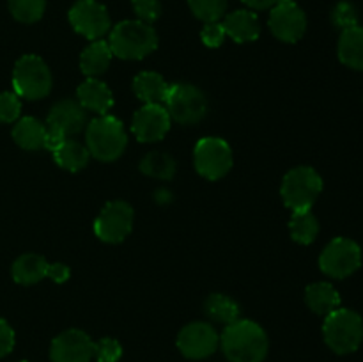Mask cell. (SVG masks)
<instances>
[{
	"instance_id": "74e56055",
	"label": "cell",
	"mask_w": 363,
	"mask_h": 362,
	"mask_svg": "<svg viewBox=\"0 0 363 362\" xmlns=\"http://www.w3.org/2000/svg\"><path fill=\"white\" fill-rule=\"evenodd\" d=\"M243 2L247 4L248 7H252V9L262 11V9H269V7L275 6L277 0H243Z\"/></svg>"
},
{
	"instance_id": "ab89813d",
	"label": "cell",
	"mask_w": 363,
	"mask_h": 362,
	"mask_svg": "<svg viewBox=\"0 0 363 362\" xmlns=\"http://www.w3.org/2000/svg\"><path fill=\"white\" fill-rule=\"evenodd\" d=\"M21 362H27V361H21Z\"/></svg>"
},
{
	"instance_id": "4316f807",
	"label": "cell",
	"mask_w": 363,
	"mask_h": 362,
	"mask_svg": "<svg viewBox=\"0 0 363 362\" xmlns=\"http://www.w3.org/2000/svg\"><path fill=\"white\" fill-rule=\"evenodd\" d=\"M291 236L301 245H308L315 240L319 233V222L311 209L307 212H293L289 222Z\"/></svg>"
},
{
	"instance_id": "7402d4cb",
	"label": "cell",
	"mask_w": 363,
	"mask_h": 362,
	"mask_svg": "<svg viewBox=\"0 0 363 362\" xmlns=\"http://www.w3.org/2000/svg\"><path fill=\"white\" fill-rule=\"evenodd\" d=\"M50 263L43 256L38 254H23L14 261L13 265V279L18 284L30 286L38 284L45 277H48Z\"/></svg>"
},
{
	"instance_id": "30bf717a",
	"label": "cell",
	"mask_w": 363,
	"mask_h": 362,
	"mask_svg": "<svg viewBox=\"0 0 363 362\" xmlns=\"http://www.w3.org/2000/svg\"><path fill=\"white\" fill-rule=\"evenodd\" d=\"M194 160L195 169L202 177L216 181L233 167V149L223 138L204 137L195 144Z\"/></svg>"
},
{
	"instance_id": "ba28073f",
	"label": "cell",
	"mask_w": 363,
	"mask_h": 362,
	"mask_svg": "<svg viewBox=\"0 0 363 362\" xmlns=\"http://www.w3.org/2000/svg\"><path fill=\"white\" fill-rule=\"evenodd\" d=\"M165 109L170 119L181 124H195L208 114V99L204 92L191 84H174L169 87Z\"/></svg>"
},
{
	"instance_id": "8d00e7d4",
	"label": "cell",
	"mask_w": 363,
	"mask_h": 362,
	"mask_svg": "<svg viewBox=\"0 0 363 362\" xmlns=\"http://www.w3.org/2000/svg\"><path fill=\"white\" fill-rule=\"evenodd\" d=\"M69 275H71V270L67 268L66 265H62V263H53V265H50L48 277L53 280V283L57 284L66 283V280L69 279Z\"/></svg>"
},
{
	"instance_id": "e575fe53",
	"label": "cell",
	"mask_w": 363,
	"mask_h": 362,
	"mask_svg": "<svg viewBox=\"0 0 363 362\" xmlns=\"http://www.w3.org/2000/svg\"><path fill=\"white\" fill-rule=\"evenodd\" d=\"M225 28H223V23L220 21H209V23L204 25L201 32L202 43L209 48H218L222 46L223 39H225Z\"/></svg>"
},
{
	"instance_id": "83f0119b",
	"label": "cell",
	"mask_w": 363,
	"mask_h": 362,
	"mask_svg": "<svg viewBox=\"0 0 363 362\" xmlns=\"http://www.w3.org/2000/svg\"><path fill=\"white\" fill-rule=\"evenodd\" d=\"M140 170L145 176L158 177V180H172L176 174V162L170 155L162 151H152L142 158Z\"/></svg>"
},
{
	"instance_id": "7c38bea8",
	"label": "cell",
	"mask_w": 363,
	"mask_h": 362,
	"mask_svg": "<svg viewBox=\"0 0 363 362\" xmlns=\"http://www.w3.org/2000/svg\"><path fill=\"white\" fill-rule=\"evenodd\" d=\"M269 28L280 41L296 43L307 31V16L294 0H277L269 13Z\"/></svg>"
},
{
	"instance_id": "d6a6232c",
	"label": "cell",
	"mask_w": 363,
	"mask_h": 362,
	"mask_svg": "<svg viewBox=\"0 0 363 362\" xmlns=\"http://www.w3.org/2000/svg\"><path fill=\"white\" fill-rule=\"evenodd\" d=\"M123 355L119 341L112 337H103L98 343H94V357L98 362H117Z\"/></svg>"
},
{
	"instance_id": "d4e9b609",
	"label": "cell",
	"mask_w": 363,
	"mask_h": 362,
	"mask_svg": "<svg viewBox=\"0 0 363 362\" xmlns=\"http://www.w3.org/2000/svg\"><path fill=\"white\" fill-rule=\"evenodd\" d=\"M52 153L57 165L66 170H71V172H77V170H82L84 167H87L89 158H91V153H89L87 146L80 144L77 141H71V138H66V141L60 142Z\"/></svg>"
},
{
	"instance_id": "2e32d148",
	"label": "cell",
	"mask_w": 363,
	"mask_h": 362,
	"mask_svg": "<svg viewBox=\"0 0 363 362\" xmlns=\"http://www.w3.org/2000/svg\"><path fill=\"white\" fill-rule=\"evenodd\" d=\"M170 116L167 109L158 103L144 105L131 121V130L140 142L162 141L170 130Z\"/></svg>"
},
{
	"instance_id": "9a60e30c",
	"label": "cell",
	"mask_w": 363,
	"mask_h": 362,
	"mask_svg": "<svg viewBox=\"0 0 363 362\" xmlns=\"http://www.w3.org/2000/svg\"><path fill=\"white\" fill-rule=\"evenodd\" d=\"M94 357V343L85 332L66 330L52 341L50 358L53 362H89Z\"/></svg>"
},
{
	"instance_id": "f35d334b",
	"label": "cell",
	"mask_w": 363,
	"mask_h": 362,
	"mask_svg": "<svg viewBox=\"0 0 363 362\" xmlns=\"http://www.w3.org/2000/svg\"><path fill=\"white\" fill-rule=\"evenodd\" d=\"M155 199H156V201H160V202L170 201V192L169 190H158V192H156Z\"/></svg>"
},
{
	"instance_id": "ffe728a7",
	"label": "cell",
	"mask_w": 363,
	"mask_h": 362,
	"mask_svg": "<svg viewBox=\"0 0 363 362\" xmlns=\"http://www.w3.org/2000/svg\"><path fill=\"white\" fill-rule=\"evenodd\" d=\"M169 87L165 78L155 71H144L138 73L133 80V91L138 99L149 105V103H165L167 94H169Z\"/></svg>"
},
{
	"instance_id": "d590c367",
	"label": "cell",
	"mask_w": 363,
	"mask_h": 362,
	"mask_svg": "<svg viewBox=\"0 0 363 362\" xmlns=\"http://www.w3.org/2000/svg\"><path fill=\"white\" fill-rule=\"evenodd\" d=\"M14 348V330L6 319L0 318V358L9 355Z\"/></svg>"
},
{
	"instance_id": "3957f363",
	"label": "cell",
	"mask_w": 363,
	"mask_h": 362,
	"mask_svg": "<svg viewBox=\"0 0 363 362\" xmlns=\"http://www.w3.org/2000/svg\"><path fill=\"white\" fill-rule=\"evenodd\" d=\"M85 141L91 156L101 162H113L126 149L128 135L117 117L105 114L87 124Z\"/></svg>"
},
{
	"instance_id": "52a82bcc",
	"label": "cell",
	"mask_w": 363,
	"mask_h": 362,
	"mask_svg": "<svg viewBox=\"0 0 363 362\" xmlns=\"http://www.w3.org/2000/svg\"><path fill=\"white\" fill-rule=\"evenodd\" d=\"M87 110L74 99H60L50 110L46 117V149L53 151L62 141L84 130L87 123Z\"/></svg>"
},
{
	"instance_id": "5b68a950",
	"label": "cell",
	"mask_w": 363,
	"mask_h": 362,
	"mask_svg": "<svg viewBox=\"0 0 363 362\" xmlns=\"http://www.w3.org/2000/svg\"><path fill=\"white\" fill-rule=\"evenodd\" d=\"M323 192V177L312 167H294L284 176L282 194L284 202L293 212H307L318 201Z\"/></svg>"
},
{
	"instance_id": "836d02e7",
	"label": "cell",
	"mask_w": 363,
	"mask_h": 362,
	"mask_svg": "<svg viewBox=\"0 0 363 362\" xmlns=\"http://www.w3.org/2000/svg\"><path fill=\"white\" fill-rule=\"evenodd\" d=\"M131 4H133V9L137 13L138 20L145 21L149 25L158 20L160 14H162L160 0H131Z\"/></svg>"
},
{
	"instance_id": "5bb4252c",
	"label": "cell",
	"mask_w": 363,
	"mask_h": 362,
	"mask_svg": "<svg viewBox=\"0 0 363 362\" xmlns=\"http://www.w3.org/2000/svg\"><path fill=\"white\" fill-rule=\"evenodd\" d=\"M220 337L209 323L195 322L184 327L177 336V348L186 358L201 361L216 351Z\"/></svg>"
},
{
	"instance_id": "6da1fadb",
	"label": "cell",
	"mask_w": 363,
	"mask_h": 362,
	"mask_svg": "<svg viewBox=\"0 0 363 362\" xmlns=\"http://www.w3.org/2000/svg\"><path fill=\"white\" fill-rule=\"evenodd\" d=\"M222 350L230 362H262L268 355V336L255 322L236 319L225 327Z\"/></svg>"
},
{
	"instance_id": "4dcf8cb0",
	"label": "cell",
	"mask_w": 363,
	"mask_h": 362,
	"mask_svg": "<svg viewBox=\"0 0 363 362\" xmlns=\"http://www.w3.org/2000/svg\"><path fill=\"white\" fill-rule=\"evenodd\" d=\"M332 21L340 31L357 27L358 25V11L351 2H339L332 11Z\"/></svg>"
},
{
	"instance_id": "484cf974",
	"label": "cell",
	"mask_w": 363,
	"mask_h": 362,
	"mask_svg": "<svg viewBox=\"0 0 363 362\" xmlns=\"http://www.w3.org/2000/svg\"><path fill=\"white\" fill-rule=\"evenodd\" d=\"M204 312L213 322L225 323V325H230L236 319H240L238 302L222 293H213L211 297H208V300L204 302Z\"/></svg>"
},
{
	"instance_id": "44dd1931",
	"label": "cell",
	"mask_w": 363,
	"mask_h": 362,
	"mask_svg": "<svg viewBox=\"0 0 363 362\" xmlns=\"http://www.w3.org/2000/svg\"><path fill=\"white\" fill-rule=\"evenodd\" d=\"M337 52H339L340 62L346 64L351 70L363 71V27L357 25V27L342 31Z\"/></svg>"
},
{
	"instance_id": "f1b7e54d",
	"label": "cell",
	"mask_w": 363,
	"mask_h": 362,
	"mask_svg": "<svg viewBox=\"0 0 363 362\" xmlns=\"http://www.w3.org/2000/svg\"><path fill=\"white\" fill-rule=\"evenodd\" d=\"M9 9L21 23H34L45 14L46 0H9Z\"/></svg>"
},
{
	"instance_id": "8fae6325",
	"label": "cell",
	"mask_w": 363,
	"mask_h": 362,
	"mask_svg": "<svg viewBox=\"0 0 363 362\" xmlns=\"http://www.w3.org/2000/svg\"><path fill=\"white\" fill-rule=\"evenodd\" d=\"M133 229V208L124 201L103 206L94 222V233L105 243H121Z\"/></svg>"
},
{
	"instance_id": "7a4b0ae2",
	"label": "cell",
	"mask_w": 363,
	"mask_h": 362,
	"mask_svg": "<svg viewBox=\"0 0 363 362\" xmlns=\"http://www.w3.org/2000/svg\"><path fill=\"white\" fill-rule=\"evenodd\" d=\"M108 46L119 59L140 60L158 48V34L145 21L126 20L112 28Z\"/></svg>"
},
{
	"instance_id": "1f68e13d",
	"label": "cell",
	"mask_w": 363,
	"mask_h": 362,
	"mask_svg": "<svg viewBox=\"0 0 363 362\" xmlns=\"http://www.w3.org/2000/svg\"><path fill=\"white\" fill-rule=\"evenodd\" d=\"M21 102L16 92H0V123H14L20 117Z\"/></svg>"
},
{
	"instance_id": "8992f818",
	"label": "cell",
	"mask_w": 363,
	"mask_h": 362,
	"mask_svg": "<svg viewBox=\"0 0 363 362\" xmlns=\"http://www.w3.org/2000/svg\"><path fill=\"white\" fill-rule=\"evenodd\" d=\"M53 77L45 60L38 55H23L13 71V87L20 98L41 99L52 91Z\"/></svg>"
},
{
	"instance_id": "4fadbf2b",
	"label": "cell",
	"mask_w": 363,
	"mask_h": 362,
	"mask_svg": "<svg viewBox=\"0 0 363 362\" xmlns=\"http://www.w3.org/2000/svg\"><path fill=\"white\" fill-rule=\"evenodd\" d=\"M69 21L78 34L91 41H98L110 31L108 11L96 0H78L69 11Z\"/></svg>"
},
{
	"instance_id": "f546056e",
	"label": "cell",
	"mask_w": 363,
	"mask_h": 362,
	"mask_svg": "<svg viewBox=\"0 0 363 362\" xmlns=\"http://www.w3.org/2000/svg\"><path fill=\"white\" fill-rule=\"evenodd\" d=\"M190 9L204 23L220 21L227 9V0H188Z\"/></svg>"
},
{
	"instance_id": "d6986e66",
	"label": "cell",
	"mask_w": 363,
	"mask_h": 362,
	"mask_svg": "<svg viewBox=\"0 0 363 362\" xmlns=\"http://www.w3.org/2000/svg\"><path fill=\"white\" fill-rule=\"evenodd\" d=\"M46 137H48V130L35 117H21L13 128L14 142L27 151L46 149Z\"/></svg>"
},
{
	"instance_id": "9c48e42d",
	"label": "cell",
	"mask_w": 363,
	"mask_h": 362,
	"mask_svg": "<svg viewBox=\"0 0 363 362\" xmlns=\"http://www.w3.org/2000/svg\"><path fill=\"white\" fill-rule=\"evenodd\" d=\"M362 265V248L350 238H335L330 241L319 258V268L332 279H346Z\"/></svg>"
},
{
	"instance_id": "cb8c5ba5",
	"label": "cell",
	"mask_w": 363,
	"mask_h": 362,
	"mask_svg": "<svg viewBox=\"0 0 363 362\" xmlns=\"http://www.w3.org/2000/svg\"><path fill=\"white\" fill-rule=\"evenodd\" d=\"M112 55L113 53L112 50H110L108 43L101 41V39L92 41L80 55L82 73L87 75L89 78L99 77V75H103L106 70H108Z\"/></svg>"
},
{
	"instance_id": "ac0fdd59",
	"label": "cell",
	"mask_w": 363,
	"mask_h": 362,
	"mask_svg": "<svg viewBox=\"0 0 363 362\" xmlns=\"http://www.w3.org/2000/svg\"><path fill=\"white\" fill-rule=\"evenodd\" d=\"M223 28H225V34L236 43L255 41L261 34V23H259L257 14L247 9L230 13L223 20Z\"/></svg>"
},
{
	"instance_id": "277c9868",
	"label": "cell",
	"mask_w": 363,
	"mask_h": 362,
	"mask_svg": "<svg viewBox=\"0 0 363 362\" xmlns=\"http://www.w3.org/2000/svg\"><path fill=\"white\" fill-rule=\"evenodd\" d=\"M323 336L326 344L335 353H353L360 348L363 341V319L358 312L351 309L339 307L325 316Z\"/></svg>"
},
{
	"instance_id": "e0dca14e",
	"label": "cell",
	"mask_w": 363,
	"mask_h": 362,
	"mask_svg": "<svg viewBox=\"0 0 363 362\" xmlns=\"http://www.w3.org/2000/svg\"><path fill=\"white\" fill-rule=\"evenodd\" d=\"M78 103L89 112L98 116H105L113 106V94L105 82L98 78H87L80 87L77 89Z\"/></svg>"
},
{
	"instance_id": "603a6c76",
	"label": "cell",
	"mask_w": 363,
	"mask_h": 362,
	"mask_svg": "<svg viewBox=\"0 0 363 362\" xmlns=\"http://www.w3.org/2000/svg\"><path fill=\"white\" fill-rule=\"evenodd\" d=\"M305 302L315 314L328 316L340 307V295L330 283H315L305 290Z\"/></svg>"
}]
</instances>
